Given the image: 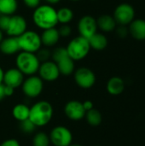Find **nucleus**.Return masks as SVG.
<instances>
[{"label": "nucleus", "instance_id": "nucleus-1", "mask_svg": "<svg viewBox=\"0 0 145 146\" xmlns=\"http://www.w3.org/2000/svg\"><path fill=\"white\" fill-rule=\"evenodd\" d=\"M32 21L35 26L42 30L56 27L58 24L56 10L50 4H40L34 9Z\"/></svg>", "mask_w": 145, "mask_h": 146}, {"label": "nucleus", "instance_id": "nucleus-2", "mask_svg": "<svg viewBox=\"0 0 145 146\" xmlns=\"http://www.w3.org/2000/svg\"><path fill=\"white\" fill-rule=\"evenodd\" d=\"M53 116V108L47 101H39L30 108L29 119L36 127L47 125Z\"/></svg>", "mask_w": 145, "mask_h": 146}, {"label": "nucleus", "instance_id": "nucleus-3", "mask_svg": "<svg viewBox=\"0 0 145 146\" xmlns=\"http://www.w3.org/2000/svg\"><path fill=\"white\" fill-rule=\"evenodd\" d=\"M16 68L25 75H34L40 66V62L35 53L21 51L15 58Z\"/></svg>", "mask_w": 145, "mask_h": 146}, {"label": "nucleus", "instance_id": "nucleus-4", "mask_svg": "<svg viewBox=\"0 0 145 146\" xmlns=\"http://www.w3.org/2000/svg\"><path fill=\"white\" fill-rule=\"evenodd\" d=\"M53 62H55L59 68L60 74L68 76L74 72V61L68 56L65 47H57L51 53Z\"/></svg>", "mask_w": 145, "mask_h": 146}, {"label": "nucleus", "instance_id": "nucleus-5", "mask_svg": "<svg viewBox=\"0 0 145 146\" xmlns=\"http://www.w3.org/2000/svg\"><path fill=\"white\" fill-rule=\"evenodd\" d=\"M66 49L68 56L75 62L85 58L91 50V46L88 39L78 36L73 38L68 44Z\"/></svg>", "mask_w": 145, "mask_h": 146}, {"label": "nucleus", "instance_id": "nucleus-6", "mask_svg": "<svg viewBox=\"0 0 145 146\" xmlns=\"http://www.w3.org/2000/svg\"><path fill=\"white\" fill-rule=\"evenodd\" d=\"M17 38L21 51L36 53L42 46L40 35L32 30L25 31Z\"/></svg>", "mask_w": 145, "mask_h": 146}, {"label": "nucleus", "instance_id": "nucleus-7", "mask_svg": "<svg viewBox=\"0 0 145 146\" xmlns=\"http://www.w3.org/2000/svg\"><path fill=\"white\" fill-rule=\"evenodd\" d=\"M50 140L55 146H69L73 141L71 131L63 126L54 127L50 133Z\"/></svg>", "mask_w": 145, "mask_h": 146}, {"label": "nucleus", "instance_id": "nucleus-8", "mask_svg": "<svg viewBox=\"0 0 145 146\" xmlns=\"http://www.w3.org/2000/svg\"><path fill=\"white\" fill-rule=\"evenodd\" d=\"M113 17L117 24L122 26L129 25L135 18V9L129 3H121L115 8Z\"/></svg>", "mask_w": 145, "mask_h": 146}, {"label": "nucleus", "instance_id": "nucleus-9", "mask_svg": "<svg viewBox=\"0 0 145 146\" xmlns=\"http://www.w3.org/2000/svg\"><path fill=\"white\" fill-rule=\"evenodd\" d=\"M74 80L76 84L83 89H89L96 83V75L94 72L86 67L79 68L74 72Z\"/></svg>", "mask_w": 145, "mask_h": 146}, {"label": "nucleus", "instance_id": "nucleus-10", "mask_svg": "<svg viewBox=\"0 0 145 146\" xmlns=\"http://www.w3.org/2000/svg\"><path fill=\"white\" fill-rule=\"evenodd\" d=\"M22 91L28 98H37L44 88L43 80L39 76L31 75L22 83Z\"/></svg>", "mask_w": 145, "mask_h": 146}, {"label": "nucleus", "instance_id": "nucleus-11", "mask_svg": "<svg viewBox=\"0 0 145 146\" xmlns=\"http://www.w3.org/2000/svg\"><path fill=\"white\" fill-rule=\"evenodd\" d=\"M97 20L91 15H84L78 22V31L79 36L89 39L96 33H97Z\"/></svg>", "mask_w": 145, "mask_h": 146}, {"label": "nucleus", "instance_id": "nucleus-12", "mask_svg": "<svg viewBox=\"0 0 145 146\" xmlns=\"http://www.w3.org/2000/svg\"><path fill=\"white\" fill-rule=\"evenodd\" d=\"M38 73L39 77L45 81H55L60 76V71L56 63L53 61H46L40 63Z\"/></svg>", "mask_w": 145, "mask_h": 146}, {"label": "nucleus", "instance_id": "nucleus-13", "mask_svg": "<svg viewBox=\"0 0 145 146\" xmlns=\"http://www.w3.org/2000/svg\"><path fill=\"white\" fill-rule=\"evenodd\" d=\"M27 23L26 19L19 15H13L9 18V25L6 29V33L10 37H19L26 31Z\"/></svg>", "mask_w": 145, "mask_h": 146}, {"label": "nucleus", "instance_id": "nucleus-14", "mask_svg": "<svg viewBox=\"0 0 145 146\" xmlns=\"http://www.w3.org/2000/svg\"><path fill=\"white\" fill-rule=\"evenodd\" d=\"M65 114L68 118L72 121H80L85 115V110L81 102L72 100L69 101L64 108Z\"/></svg>", "mask_w": 145, "mask_h": 146}, {"label": "nucleus", "instance_id": "nucleus-15", "mask_svg": "<svg viewBox=\"0 0 145 146\" xmlns=\"http://www.w3.org/2000/svg\"><path fill=\"white\" fill-rule=\"evenodd\" d=\"M24 81V74L18 68H9L3 74V84L14 89L21 86Z\"/></svg>", "mask_w": 145, "mask_h": 146}, {"label": "nucleus", "instance_id": "nucleus-16", "mask_svg": "<svg viewBox=\"0 0 145 146\" xmlns=\"http://www.w3.org/2000/svg\"><path fill=\"white\" fill-rule=\"evenodd\" d=\"M20 46L18 38L16 37L9 36L6 38H3L0 43V51L6 56H11L20 51Z\"/></svg>", "mask_w": 145, "mask_h": 146}, {"label": "nucleus", "instance_id": "nucleus-17", "mask_svg": "<svg viewBox=\"0 0 145 146\" xmlns=\"http://www.w3.org/2000/svg\"><path fill=\"white\" fill-rule=\"evenodd\" d=\"M129 33L137 40L145 39V20L144 19H134L128 27Z\"/></svg>", "mask_w": 145, "mask_h": 146}, {"label": "nucleus", "instance_id": "nucleus-18", "mask_svg": "<svg viewBox=\"0 0 145 146\" xmlns=\"http://www.w3.org/2000/svg\"><path fill=\"white\" fill-rule=\"evenodd\" d=\"M40 38L42 44H44L46 47H52L58 43L60 39V35L58 30L56 27H53L43 30Z\"/></svg>", "mask_w": 145, "mask_h": 146}, {"label": "nucleus", "instance_id": "nucleus-19", "mask_svg": "<svg viewBox=\"0 0 145 146\" xmlns=\"http://www.w3.org/2000/svg\"><path fill=\"white\" fill-rule=\"evenodd\" d=\"M125 89L124 80L118 76H114L110 78L107 83V91L109 94L117 96L123 92Z\"/></svg>", "mask_w": 145, "mask_h": 146}, {"label": "nucleus", "instance_id": "nucleus-20", "mask_svg": "<svg viewBox=\"0 0 145 146\" xmlns=\"http://www.w3.org/2000/svg\"><path fill=\"white\" fill-rule=\"evenodd\" d=\"M97 27L106 33L114 31L117 24L115 18L109 15H103L99 16L98 19L97 20Z\"/></svg>", "mask_w": 145, "mask_h": 146}, {"label": "nucleus", "instance_id": "nucleus-21", "mask_svg": "<svg viewBox=\"0 0 145 146\" xmlns=\"http://www.w3.org/2000/svg\"><path fill=\"white\" fill-rule=\"evenodd\" d=\"M89 44L91 49L95 50H103L108 45V38L107 37L100 33H96L93 36H91L89 39Z\"/></svg>", "mask_w": 145, "mask_h": 146}, {"label": "nucleus", "instance_id": "nucleus-22", "mask_svg": "<svg viewBox=\"0 0 145 146\" xmlns=\"http://www.w3.org/2000/svg\"><path fill=\"white\" fill-rule=\"evenodd\" d=\"M18 9L17 0H0V14L13 15Z\"/></svg>", "mask_w": 145, "mask_h": 146}, {"label": "nucleus", "instance_id": "nucleus-23", "mask_svg": "<svg viewBox=\"0 0 145 146\" xmlns=\"http://www.w3.org/2000/svg\"><path fill=\"white\" fill-rule=\"evenodd\" d=\"M29 113H30V108L23 104H16L12 110L13 116L19 121L20 122L22 121H25L29 118Z\"/></svg>", "mask_w": 145, "mask_h": 146}, {"label": "nucleus", "instance_id": "nucleus-24", "mask_svg": "<svg viewBox=\"0 0 145 146\" xmlns=\"http://www.w3.org/2000/svg\"><path fill=\"white\" fill-rule=\"evenodd\" d=\"M57 21L61 24H68L73 19V12L68 7H62L56 10Z\"/></svg>", "mask_w": 145, "mask_h": 146}, {"label": "nucleus", "instance_id": "nucleus-25", "mask_svg": "<svg viewBox=\"0 0 145 146\" xmlns=\"http://www.w3.org/2000/svg\"><path fill=\"white\" fill-rule=\"evenodd\" d=\"M85 116L86 118L87 122L92 127L99 126L101 124V122H102V120H103L101 113L98 110H95V109H92L91 110L86 111Z\"/></svg>", "mask_w": 145, "mask_h": 146}, {"label": "nucleus", "instance_id": "nucleus-26", "mask_svg": "<svg viewBox=\"0 0 145 146\" xmlns=\"http://www.w3.org/2000/svg\"><path fill=\"white\" fill-rule=\"evenodd\" d=\"M50 143V137L44 132H39L35 134L32 139V146H49Z\"/></svg>", "mask_w": 145, "mask_h": 146}, {"label": "nucleus", "instance_id": "nucleus-27", "mask_svg": "<svg viewBox=\"0 0 145 146\" xmlns=\"http://www.w3.org/2000/svg\"><path fill=\"white\" fill-rule=\"evenodd\" d=\"M20 127H21V131L24 132L25 133H32L36 128V126L32 123V121L29 118L25 121H21Z\"/></svg>", "mask_w": 145, "mask_h": 146}, {"label": "nucleus", "instance_id": "nucleus-28", "mask_svg": "<svg viewBox=\"0 0 145 146\" xmlns=\"http://www.w3.org/2000/svg\"><path fill=\"white\" fill-rule=\"evenodd\" d=\"M35 54H36L38 59L39 60L40 63L46 62V61H49L50 57L51 56V52L46 48H44V49L40 48Z\"/></svg>", "mask_w": 145, "mask_h": 146}, {"label": "nucleus", "instance_id": "nucleus-29", "mask_svg": "<svg viewBox=\"0 0 145 146\" xmlns=\"http://www.w3.org/2000/svg\"><path fill=\"white\" fill-rule=\"evenodd\" d=\"M57 30H58L60 37H63V38L68 37L72 33V29L68 24H62V26Z\"/></svg>", "mask_w": 145, "mask_h": 146}, {"label": "nucleus", "instance_id": "nucleus-30", "mask_svg": "<svg viewBox=\"0 0 145 146\" xmlns=\"http://www.w3.org/2000/svg\"><path fill=\"white\" fill-rule=\"evenodd\" d=\"M10 16L9 15H0V30L1 31H6V29L8 27V25H9Z\"/></svg>", "mask_w": 145, "mask_h": 146}, {"label": "nucleus", "instance_id": "nucleus-31", "mask_svg": "<svg viewBox=\"0 0 145 146\" xmlns=\"http://www.w3.org/2000/svg\"><path fill=\"white\" fill-rule=\"evenodd\" d=\"M24 4L29 9H36L40 5L41 0H23Z\"/></svg>", "mask_w": 145, "mask_h": 146}, {"label": "nucleus", "instance_id": "nucleus-32", "mask_svg": "<svg viewBox=\"0 0 145 146\" xmlns=\"http://www.w3.org/2000/svg\"><path fill=\"white\" fill-rule=\"evenodd\" d=\"M116 33H117V35L120 38H126L127 36V34L129 33V31H128V28H126V26L121 25L119 27H117Z\"/></svg>", "mask_w": 145, "mask_h": 146}, {"label": "nucleus", "instance_id": "nucleus-33", "mask_svg": "<svg viewBox=\"0 0 145 146\" xmlns=\"http://www.w3.org/2000/svg\"><path fill=\"white\" fill-rule=\"evenodd\" d=\"M0 146H21L20 145V143L16 140V139H7V140H4Z\"/></svg>", "mask_w": 145, "mask_h": 146}, {"label": "nucleus", "instance_id": "nucleus-34", "mask_svg": "<svg viewBox=\"0 0 145 146\" xmlns=\"http://www.w3.org/2000/svg\"><path fill=\"white\" fill-rule=\"evenodd\" d=\"M83 104V107L85 109V111H88V110H91L93 109V103L90 100H87V101H85Z\"/></svg>", "mask_w": 145, "mask_h": 146}, {"label": "nucleus", "instance_id": "nucleus-35", "mask_svg": "<svg viewBox=\"0 0 145 146\" xmlns=\"http://www.w3.org/2000/svg\"><path fill=\"white\" fill-rule=\"evenodd\" d=\"M3 85H4V84H3ZM14 91H15L14 88H12V87H10V86H5V85H4V92H5V96H6V97H9V96L13 95Z\"/></svg>", "mask_w": 145, "mask_h": 146}, {"label": "nucleus", "instance_id": "nucleus-36", "mask_svg": "<svg viewBox=\"0 0 145 146\" xmlns=\"http://www.w3.org/2000/svg\"><path fill=\"white\" fill-rule=\"evenodd\" d=\"M5 92H4V85L2 83L0 84V101H2L5 98Z\"/></svg>", "mask_w": 145, "mask_h": 146}, {"label": "nucleus", "instance_id": "nucleus-37", "mask_svg": "<svg viewBox=\"0 0 145 146\" xmlns=\"http://www.w3.org/2000/svg\"><path fill=\"white\" fill-rule=\"evenodd\" d=\"M47 4H50V5H52V4H56L58 3H60L61 0H44Z\"/></svg>", "mask_w": 145, "mask_h": 146}, {"label": "nucleus", "instance_id": "nucleus-38", "mask_svg": "<svg viewBox=\"0 0 145 146\" xmlns=\"http://www.w3.org/2000/svg\"><path fill=\"white\" fill-rule=\"evenodd\" d=\"M3 74H4V72H3V70L2 69V68L0 67V84H2V83H3Z\"/></svg>", "mask_w": 145, "mask_h": 146}, {"label": "nucleus", "instance_id": "nucleus-39", "mask_svg": "<svg viewBox=\"0 0 145 146\" xmlns=\"http://www.w3.org/2000/svg\"><path fill=\"white\" fill-rule=\"evenodd\" d=\"M3 38V33H2V31L0 30V43H1V41H2Z\"/></svg>", "mask_w": 145, "mask_h": 146}, {"label": "nucleus", "instance_id": "nucleus-40", "mask_svg": "<svg viewBox=\"0 0 145 146\" xmlns=\"http://www.w3.org/2000/svg\"><path fill=\"white\" fill-rule=\"evenodd\" d=\"M69 146H82V145H78V144H74V145H72V144H71V145H70Z\"/></svg>", "mask_w": 145, "mask_h": 146}, {"label": "nucleus", "instance_id": "nucleus-41", "mask_svg": "<svg viewBox=\"0 0 145 146\" xmlns=\"http://www.w3.org/2000/svg\"><path fill=\"white\" fill-rule=\"evenodd\" d=\"M70 1H73V2H77V1H79V0H70Z\"/></svg>", "mask_w": 145, "mask_h": 146}, {"label": "nucleus", "instance_id": "nucleus-42", "mask_svg": "<svg viewBox=\"0 0 145 146\" xmlns=\"http://www.w3.org/2000/svg\"><path fill=\"white\" fill-rule=\"evenodd\" d=\"M92 1H96V0H92Z\"/></svg>", "mask_w": 145, "mask_h": 146}]
</instances>
